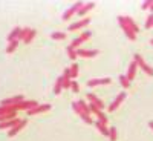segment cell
<instances>
[{"label":"cell","instance_id":"6da1fadb","mask_svg":"<svg viewBox=\"0 0 153 141\" xmlns=\"http://www.w3.org/2000/svg\"><path fill=\"white\" fill-rule=\"evenodd\" d=\"M38 106V103L37 101H34V100H28V101H20V103H17V104H14V106H11L14 110H31V109H34V107H37Z\"/></svg>","mask_w":153,"mask_h":141},{"label":"cell","instance_id":"7a4b0ae2","mask_svg":"<svg viewBox=\"0 0 153 141\" xmlns=\"http://www.w3.org/2000/svg\"><path fill=\"white\" fill-rule=\"evenodd\" d=\"M135 61H136V65H138V68H141L147 75H150V77H153V68H150L149 65H147V63L144 61V58L141 57V55H139V54H135Z\"/></svg>","mask_w":153,"mask_h":141},{"label":"cell","instance_id":"3957f363","mask_svg":"<svg viewBox=\"0 0 153 141\" xmlns=\"http://www.w3.org/2000/svg\"><path fill=\"white\" fill-rule=\"evenodd\" d=\"M118 22H120V25H121V28H123V31L126 32V35L129 37V40H136V34L133 32V29L129 26V25H127L126 22H124V16H120L118 17Z\"/></svg>","mask_w":153,"mask_h":141},{"label":"cell","instance_id":"277c9868","mask_svg":"<svg viewBox=\"0 0 153 141\" xmlns=\"http://www.w3.org/2000/svg\"><path fill=\"white\" fill-rule=\"evenodd\" d=\"M83 5H84V3H81V2H76L75 5H72V6L65 12V14H63V19H65V20H69V19L75 14V12H78V11L83 8Z\"/></svg>","mask_w":153,"mask_h":141},{"label":"cell","instance_id":"5b68a950","mask_svg":"<svg viewBox=\"0 0 153 141\" xmlns=\"http://www.w3.org/2000/svg\"><path fill=\"white\" fill-rule=\"evenodd\" d=\"M124 98H126V92H120L118 95H117V98H115L113 101H112V104L107 107L109 109V112H113V110H117L118 109V106L124 101Z\"/></svg>","mask_w":153,"mask_h":141},{"label":"cell","instance_id":"8992f818","mask_svg":"<svg viewBox=\"0 0 153 141\" xmlns=\"http://www.w3.org/2000/svg\"><path fill=\"white\" fill-rule=\"evenodd\" d=\"M112 83V80L109 78V77H106V78H92L87 81V86L89 87H95V86H100V84H109Z\"/></svg>","mask_w":153,"mask_h":141},{"label":"cell","instance_id":"52a82bcc","mask_svg":"<svg viewBox=\"0 0 153 141\" xmlns=\"http://www.w3.org/2000/svg\"><path fill=\"white\" fill-rule=\"evenodd\" d=\"M23 101V95H16V97H11V98H6L2 101V106H14L17 103Z\"/></svg>","mask_w":153,"mask_h":141},{"label":"cell","instance_id":"ba28073f","mask_svg":"<svg viewBox=\"0 0 153 141\" xmlns=\"http://www.w3.org/2000/svg\"><path fill=\"white\" fill-rule=\"evenodd\" d=\"M51 109V104H38L37 107L28 110V115H37V113H42V112H48Z\"/></svg>","mask_w":153,"mask_h":141},{"label":"cell","instance_id":"9c48e42d","mask_svg":"<svg viewBox=\"0 0 153 141\" xmlns=\"http://www.w3.org/2000/svg\"><path fill=\"white\" fill-rule=\"evenodd\" d=\"M89 22H91V19L86 17V19L76 22V23H72L71 26H69V31H76V29H80V28H84V26H87V25H89Z\"/></svg>","mask_w":153,"mask_h":141},{"label":"cell","instance_id":"30bf717a","mask_svg":"<svg viewBox=\"0 0 153 141\" xmlns=\"http://www.w3.org/2000/svg\"><path fill=\"white\" fill-rule=\"evenodd\" d=\"M87 100L91 101L92 104H95V106H97V107H98L100 110L104 107V103H103V101H101V100H100V98H98V97H97L95 94H87Z\"/></svg>","mask_w":153,"mask_h":141},{"label":"cell","instance_id":"8fae6325","mask_svg":"<svg viewBox=\"0 0 153 141\" xmlns=\"http://www.w3.org/2000/svg\"><path fill=\"white\" fill-rule=\"evenodd\" d=\"M76 54L80 57H86V58H92L98 55V51H87V49H76Z\"/></svg>","mask_w":153,"mask_h":141},{"label":"cell","instance_id":"7c38bea8","mask_svg":"<svg viewBox=\"0 0 153 141\" xmlns=\"http://www.w3.org/2000/svg\"><path fill=\"white\" fill-rule=\"evenodd\" d=\"M26 123H28V120H22V121H20V123H19L16 127H12V129L8 132V135H9V137H16V135H17V134L23 129V127L26 126Z\"/></svg>","mask_w":153,"mask_h":141},{"label":"cell","instance_id":"4fadbf2b","mask_svg":"<svg viewBox=\"0 0 153 141\" xmlns=\"http://www.w3.org/2000/svg\"><path fill=\"white\" fill-rule=\"evenodd\" d=\"M22 120L20 118H14V120H9V121H5V123H0V129H12V127H16Z\"/></svg>","mask_w":153,"mask_h":141},{"label":"cell","instance_id":"5bb4252c","mask_svg":"<svg viewBox=\"0 0 153 141\" xmlns=\"http://www.w3.org/2000/svg\"><path fill=\"white\" fill-rule=\"evenodd\" d=\"M136 69H138L136 61H132V63H130V66H129V71H127V78H129V81H132V80L135 78V75H136Z\"/></svg>","mask_w":153,"mask_h":141},{"label":"cell","instance_id":"9a60e30c","mask_svg":"<svg viewBox=\"0 0 153 141\" xmlns=\"http://www.w3.org/2000/svg\"><path fill=\"white\" fill-rule=\"evenodd\" d=\"M20 32H22V28L16 26L14 29L11 31V34L8 35V40H9V42H14V40H19V35H20Z\"/></svg>","mask_w":153,"mask_h":141},{"label":"cell","instance_id":"2e32d148","mask_svg":"<svg viewBox=\"0 0 153 141\" xmlns=\"http://www.w3.org/2000/svg\"><path fill=\"white\" fill-rule=\"evenodd\" d=\"M94 6H95V3H94V2H91V3H84V5H83V8L78 11V16H84L86 12H89L91 9H94Z\"/></svg>","mask_w":153,"mask_h":141},{"label":"cell","instance_id":"e0dca14e","mask_svg":"<svg viewBox=\"0 0 153 141\" xmlns=\"http://www.w3.org/2000/svg\"><path fill=\"white\" fill-rule=\"evenodd\" d=\"M63 81H65L63 75L57 78V83H55V87H54V94H55V95H58V94L61 92V89H63Z\"/></svg>","mask_w":153,"mask_h":141},{"label":"cell","instance_id":"ac0fdd59","mask_svg":"<svg viewBox=\"0 0 153 141\" xmlns=\"http://www.w3.org/2000/svg\"><path fill=\"white\" fill-rule=\"evenodd\" d=\"M124 22H126V23H127V25H129V26L133 29V32H135V34H138V32H139V28H138V25L133 22V19H130V17H124Z\"/></svg>","mask_w":153,"mask_h":141},{"label":"cell","instance_id":"d6986e66","mask_svg":"<svg viewBox=\"0 0 153 141\" xmlns=\"http://www.w3.org/2000/svg\"><path fill=\"white\" fill-rule=\"evenodd\" d=\"M17 46H19V40L9 42V45H8V48H6V52H8V54H12V52L17 49Z\"/></svg>","mask_w":153,"mask_h":141},{"label":"cell","instance_id":"ffe728a7","mask_svg":"<svg viewBox=\"0 0 153 141\" xmlns=\"http://www.w3.org/2000/svg\"><path fill=\"white\" fill-rule=\"evenodd\" d=\"M78 103V106H80V109L84 112V113H89L91 115V109H89V104H86V101H83V100H80V101H76Z\"/></svg>","mask_w":153,"mask_h":141},{"label":"cell","instance_id":"44dd1931","mask_svg":"<svg viewBox=\"0 0 153 141\" xmlns=\"http://www.w3.org/2000/svg\"><path fill=\"white\" fill-rule=\"evenodd\" d=\"M12 112H17V110H14L11 106H0V115H8Z\"/></svg>","mask_w":153,"mask_h":141},{"label":"cell","instance_id":"7402d4cb","mask_svg":"<svg viewBox=\"0 0 153 141\" xmlns=\"http://www.w3.org/2000/svg\"><path fill=\"white\" fill-rule=\"evenodd\" d=\"M51 38H52V40H65L66 34L65 32H52L51 34Z\"/></svg>","mask_w":153,"mask_h":141},{"label":"cell","instance_id":"603a6c76","mask_svg":"<svg viewBox=\"0 0 153 141\" xmlns=\"http://www.w3.org/2000/svg\"><path fill=\"white\" fill-rule=\"evenodd\" d=\"M97 127H98V131L103 134V135H106V137H109V129L104 126V124H101L100 121H97Z\"/></svg>","mask_w":153,"mask_h":141},{"label":"cell","instance_id":"cb8c5ba5","mask_svg":"<svg viewBox=\"0 0 153 141\" xmlns=\"http://www.w3.org/2000/svg\"><path fill=\"white\" fill-rule=\"evenodd\" d=\"M66 51H68V55H69V58H71V60H75V58H76V55H78V54H76V49H74L72 46H68V49H66Z\"/></svg>","mask_w":153,"mask_h":141},{"label":"cell","instance_id":"d4e9b609","mask_svg":"<svg viewBox=\"0 0 153 141\" xmlns=\"http://www.w3.org/2000/svg\"><path fill=\"white\" fill-rule=\"evenodd\" d=\"M120 83H121V86L126 87V89L130 86V81H129V78H127V75H121V77H120Z\"/></svg>","mask_w":153,"mask_h":141},{"label":"cell","instance_id":"484cf974","mask_svg":"<svg viewBox=\"0 0 153 141\" xmlns=\"http://www.w3.org/2000/svg\"><path fill=\"white\" fill-rule=\"evenodd\" d=\"M97 117H98V121H100L101 124H104V126L107 124V117H106V115H104L103 112H101V110L97 113Z\"/></svg>","mask_w":153,"mask_h":141},{"label":"cell","instance_id":"4316f807","mask_svg":"<svg viewBox=\"0 0 153 141\" xmlns=\"http://www.w3.org/2000/svg\"><path fill=\"white\" fill-rule=\"evenodd\" d=\"M35 34H37V32H35V29H31V32L28 34V37H26V38H25V40H23V42H25V43H26V45H28V43H31V42L34 40V37H35Z\"/></svg>","mask_w":153,"mask_h":141},{"label":"cell","instance_id":"83f0119b","mask_svg":"<svg viewBox=\"0 0 153 141\" xmlns=\"http://www.w3.org/2000/svg\"><path fill=\"white\" fill-rule=\"evenodd\" d=\"M109 138L110 141H117V127H110L109 129Z\"/></svg>","mask_w":153,"mask_h":141},{"label":"cell","instance_id":"f1b7e54d","mask_svg":"<svg viewBox=\"0 0 153 141\" xmlns=\"http://www.w3.org/2000/svg\"><path fill=\"white\" fill-rule=\"evenodd\" d=\"M29 32H31V28H25V29H22V32H20V35H19V40H25V38L28 37Z\"/></svg>","mask_w":153,"mask_h":141},{"label":"cell","instance_id":"f546056e","mask_svg":"<svg viewBox=\"0 0 153 141\" xmlns=\"http://www.w3.org/2000/svg\"><path fill=\"white\" fill-rule=\"evenodd\" d=\"M71 75H72V78H75V77L78 75V65H76V63H74L71 66Z\"/></svg>","mask_w":153,"mask_h":141},{"label":"cell","instance_id":"4dcf8cb0","mask_svg":"<svg viewBox=\"0 0 153 141\" xmlns=\"http://www.w3.org/2000/svg\"><path fill=\"white\" fill-rule=\"evenodd\" d=\"M81 43H83V38H81V37H78V38H75V40H74V42H72L69 46H72L74 49H76V48H78Z\"/></svg>","mask_w":153,"mask_h":141},{"label":"cell","instance_id":"1f68e13d","mask_svg":"<svg viewBox=\"0 0 153 141\" xmlns=\"http://www.w3.org/2000/svg\"><path fill=\"white\" fill-rule=\"evenodd\" d=\"M80 117L83 118V121H84V123H87V124H92V118H91V115H89V113H81Z\"/></svg>","mask_w":153,"mask_h":141},{"label":"cell","instance_id":"d6a6232c","mask_svg":"<svg viewBox=\"0 0 153 141\" xmlns=\"http://www.w3.org/2000/svg\"><path fill=\"white\" fill-rule=\"evenodd\" d=\"M146 28H147V29L153 28V14H150V16L147 17V22H146Z\"/></svg>","mask_w":153,"mask_h":141},{"label":"cell","instance_id":"836d02e7","mask_svg":"<svg viewBox=\"0 0 153 141\" xmlns=\"http://www.w3.org/2000/svg\"><path fill=\"white\" fill-rule=\"evenodd\" d=\"M91 35H92V32H91V31H84V32L81 34V38H83V42L89 40V38H91Z\"/></svg>","mask_w":153,"mask_h":141},{"label":"cell","instance_id":"e575fe53","mask_svg":"<svg viewBox=\"0 0 153 141\" xmlns=\"http://www.w3.org/2000/svg\"><path fill=\"white\" fill-rule=\"evenodd\" d=\"M63 77H65V78H68V80H71V68H66L65 69V72H63Z\"/></svg>","mask_w":153,"mask_h":141},{"label":"cell","instance_id":"d590c367","mask_svg":"<svg viewBox=\"0 0 153 141\" xmlns=\"http://www.w3.org/2000/svg\"><path fill=\"white\" fill-rule=\"evenodd\" d=\"M71 89H72V91L76 94V92L80 91V86H78V83H76V81H72V86H71Z\"/></svg>","mask_w":153,"mask_h":141},{"label":"cell","instance_id":"8d00e7d4","mask_svg":"<svg viewBox=\"0 0 153 141\" xmlns=\"http://www.w3.org/2000/svg\"><path fill=\"white\" fill-rule=\"evenodd\" d=\"M150 6H152V0H147V2H144L141 5V9H149Z\"/></svg>","mask_w":153,"mask_h":141},{"label":"cell","instance_id":"74e56055","mask_svg":"<svg viewBox=\"0 0 153 141\" xmlns=\"http://www.w3.org/2000/svg\"><path fill=\"white\" fill-rule=\"evenodd\" d=\"M89 109H91V112H94V113H98V112H100V109H98L95 104H92V103L89 104Z\"/></svg>","mask_w":153,"mask_h":141},{"label":"cell","instance_id":"f35d334b","mask_svg":"<svg viewBox=\"0 0 153 141\" xmlns=\"http://www.w3.org/2000/svg\"><path fill=\"white\" fill-rule=\"evenodd\" d=\"M149 126H150V129L153 131V121H150V123H149Z\"/></svg>","mask_w":153,"mask_h":141},{"label":"cell","instance_id":"ab89813d","mask_svg":"<svg viewBox=\"0 0 153 141\" xmlns=\"http://www.w3.org/2000/svg\"><path fill=\"white\" fill-rule=\"evenodd\" d=\"M150 11H152V14H153V0H152V6H150Z\"/></svg>","mask_w":153,"mask_h":141},{"label":"cell","instance_id":"60d3db41","mask_svg":"<svg viewBox=\"0 0 153 141\" xmlns=\"http://www.w3.org/2000/svg\"><path fill=\"white\" fill-rule=\"evenodd\" d=\"M150 45H152V46H153V38H152V40H150Z\"/></svg>","mask_w":153,"mask_h":141}]
</instances>
